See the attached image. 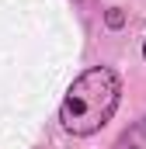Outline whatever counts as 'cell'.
<instances>
[{
    "instance_id": "2",
    "label": "cell",
    "mask_w": 146,
    "mask_h": 149,
    "mask_svg": "<svg viewBox=\"0 0 146 149\" xmlns=\"http://www.w3.org/2000/svg\"><path fill=\"white\" fill-rule=\"evenodd\" d=\"M105 21H108V28H122V24H125V14H122L118 7H111L108 14H105Z\"/></svg>"
},
{
    "instance_id": "4",
    "label": "cell",
    "mask_w": 146,
    "mask_h": 149,
    "mask_svg": "<svg viewBox=\"0 0 146 149\" xmlns=\"http://www.w3.org/2000/svg\"><path fill=\"white\" fill-rule=\"evenodd\" d=\"M143 59H146V45H143Z\"/></svg>"
},
{
    "instance_id": "1",
    "label": "cell",
    "mask_w": 146,
    "mask_h": 149,
    "mask_svg": "<svg viewBox=\"0 0 146 149\" xmlns=\"http://www.w3.org/2000/svg\"><path fill=\"white\" fill-rule=\"evenodd\" d=\"M118 94L122 83L108 66H94L87 73H80L70 83L63 108H59V121L70 135H94L98 128H105L111 114L118 108Z\"/></svg>"
},
{
    "instance_id": "3",
    "label": "cell",
    "mask_w": 146,
    "mask_h": 149,
    "mask_svg": "<svg viewBox=\"0 0 146 149\" xmlns=\"http://www.w3.org/2000/svg\"><path fill=\"white\" fill-rule=\"evenodd\" d=\"M118 149H139V146H118Z\"/></svg>"
}]
</instances>
